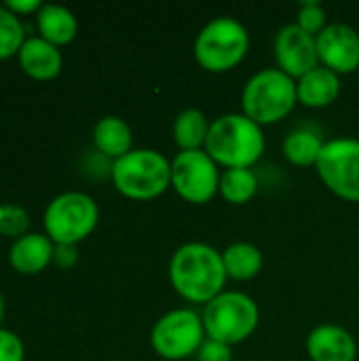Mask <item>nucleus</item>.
Returning a JSON list of instances; mask_svg holds the SVG:
<instances>
[{
	"label": "nucleus",
	"mask_w": 359,
	"mask_h": 361,
	"mask_svg": "<svg viewBox=\"0 0 359 361\" xmlns=\"http://www.w3.org/2000/svg\"><path fill=\"white\" fill-rule=\"evenodd\" d=\"M201 319L207 338L235 347L258 330L260 309L250 294L224 290L203 307Z\"/></svg>",
	"instance_id": "nucleus-6"
},
{
	"label": "nucleus",
	"mask_w": 359,
	"mask_h": 361,
	"mask_svg": "<svg viewBox=\"0 0 359 361\" xmlns=\"http://www.w3.org/2000/svg\"><path fill=\"white\" fill-rule=\"evenodd\" d=\"M53 250H55V243L44 233L30 231L28 235L11 243L6 260L15 273L34 277V275L44 273L53 264Z\"/></svg>",
	"instance_id": "nucleus-15"
},
{
	"label": "nucleus",
	"mask_w": 359,
	"mask_h": 361,
	"mask_svg": "<svg viewBox=\"0 0 359 361\" xmlns=\"http://www.w3.org/2000/svg\"><path fill=\"white\" fill-rule=\"evenodd\" d=\"M99 224L97 201L83 190H66L55 195L42 212L44 235L53 243L80 245Z\"/></svg>",
	"instance_id": "nucleus-7"
},
{
	"label": "nucleus",
	"mask_w": 359,
	"mask_h": 361,
	"mask_svg": "<svg viewBox=\"0 0 359 361\" xmlns=\"http://www.w3.org/2000/svg\"><path fill=\"white\" fill-rule=\"evenodd\" d=\"M222 264L229 279L250 281L260 275L264 267V256L258 245L250 241H235L222 250Z\"/></svg>",
	"instance_id": "nucleus-21"
},
{
	"label": "nucleus",
	"mask_w": 359,
	"mask_h": 361,
	"mask_svg": "<svg viewBox=\"0 0 359 361\" xmlns=\"http://www.w3.org/2000/svg\"><path fill=\"white\" fill-rule=\"evenodd\" d=\"M30 214L19 203H0V237L17 241L19 237L30 233Z\"/></svg>",
	"instance_id": "nucleus-24"
},
{
	"label": "nucleus",
	"mask_w": 359,
	"mask_h": 361,
	"mask_svg": "<svg viewBox=\"0 0 359 361\" xmlns=\"http://www.w3.org/2000/svg\"><path fill=\"white\" fill-rule=\"evenodd\" d=\"M197 361H233V347L205 338V343L201 345V349L197 351Z\"/></svg>",
	"instance_id": "nucleus-27"
},
{
	"label": "nucleus",
	"mask_w": 359,
	"mask_h": 361,
	"mask_svg": "<svg viewBox=\"0 0 359 361\" xmlns=\"http://www.w3.org/2000/svg\"><path fill=\"white\" fill-rule=\"evenodd\" d=\"M34 21H36V36L59 49L74 42L78 36V19L63 4L44 2L40 11L34 15Z\"/></svg>",
	"instance_id": "nucleus-17"
},
{
	"label": "nucleus",
	"mask_w": 359,
	"mask_h": 361,
	"mask_svg": "<svg viewBox=\"0 0 359 361\" xmlns=\"http://www.w3.org/2000/svg\"><path fill=\"white\" fill-rule=\"evenodd\" d=\"M201 313L188 307L171 309L161 315L150 330V347L165 361H184L195 357L205 343Z\"/></svg>",
	"instance_id": "nucleus-8"
},
{
	"label": "nucleus",
	"mask_w": 359,
	"mask_h": 361,
	"mask_svg": "<svg viewBox=\"0 0 359 361\" xmlns=\"http://www.w3.org/2000/svg\"><path fill=\"white\" fill-rule=\"evenodd\" d=\"M220 176V165L205 150L178 152L171 159V188L190 205H205L218 197Z\"/></svg>",
	"instance_id": "nucleus-9"
},
{
	"label": "nucleus",
	"mask_w": 359,
	"mask_h": 361,
	"mask_svg": "<svg viewBox=\"0 0 359 361\" xmlns=\"http://www.w3.org/2000/svg\"><path fill=\"white\" fill-rule=\"evenodd\" d=\"M267 150V137L260 125L243 112H229L212 121L205 152L220 169H252Z\"/></svg>",
	"instance_id": "nucleus-2"
},
{
	"label": "nucleus",
	"mask_w": 359,
	"mask_h": 361,
	"mask_svg": "<svg viewBox=\"0 0 359 361\" xmlns=\"http://www.w3.org/2000/svg\"><path fill=\"white\" fill-rule=\"evenodd\" d=\"M326 146V140L322 137V131L298 125L288 131V135L281 142L284 159L294 167H315L320 161V154Z\"/></svg>",
	"instance_id": "nucleus-19"
},
{
	"label": "nucleus",
	"mask_w": 359,
	"mask_h": 361,
	"mask_svg": "<svg viewBox=\"0 0 359 361\" xmlns=\"http://www.w3.org/2000/svg\"><path fill=\"white\" fill-rule=\"evenodd\" d=\"M2 4H4L11 13H15L19 19H23V17H28V15H36L44 2H40V0H4Z\"/></svg>",
	"instance_id": "nucleus-29"
},
{
	"label": "nucleus",
	"mask_w": 359,
	"mask_h": 361,
	"mask_svg": "<svg viewBox=\"0 0 359 361\" xmlns=\"http://www.w3.org/2000/svg\"><path fill=\"white\" fill-rule=\"evenodd\" d=\"M110 180L125 199H159L171 188V159L154 148H133L112 163Z\"/></svg>",
	"instance_id": "nucleus-3"
},
{
	"label": "nucleus",
	"mask_w": 359,
	"mask_h": 361,
	"mask_svg": "<svg viewBox=\"0 0 359 361\" xmlns=\"http://www.w3.org/2000/svg\"><path fill=\"white\" fill-rule=\"evenodd\" d=\"M315 171L322 184L343 201L359 203V140H326Z\"/></svg>",
	"instance_id": "nucleus-10"
},
{
	"label": "nucleus",
	"mask_w": 359,
	"mask_h": 361,
	"mask_svg": "<svg viewBox=\"0 0 359 361\" xmlns=\"http://www.w3.org/2000/svg\"><path fill=\"white\" fill-rule=\"evenodd\" d=\"M250 51L248 27L231 17L220 15L209 19L195 36L193 53L199 68L212 74H222L235 70Z\"/></svg>",
	"instance_id": "nucleus-5"
},
{
	"label": "nucleus",
	"mask_w": 359,
	"mask_h": 361,
	"mask_svg": "<svg viewBox=\"0 0 359 361\" xmlns=\"http://www.w3.org/2000/svg\"><path fill=\"white\" fill-rule=\"evenodd\" d=\"M258 192V176L254 169H222L218 197L229 205H245Z\"/></svg>",
	"instance_id": "nucleus-22"
},
{
	"label": "nucleus",
	"mask_w": 359,
	"mask_h": 361,
	"mask_svg": "<svg viewBox=\"0 0 359 361\" xmlns=\"http://www.w3.org/2000/svg\"><path fill=\"white\" fill-rule=\"evenodd\" d=\"M273 57H275V68L298 80L307 72L320 66V55H317V40L313 34L305 32L296 23H286L279 27L273 40Z\"/></svg>",
	"instance_id": "nucleus-11"
},
{
	"label": "nucleus",
	"mask_w": 359,
	"mask_h": 361,
	"mask_svg": "<svg viewBox=\"0 0 359 361\" xmlns=\"http://www.w3.org/2000/svg\"><path fill=\"white\" fill-rule=\"evenodd\" d=\"M0 361H25V345L13 330L0 328Z\"/></svg>",
	"instance_id": "nucleus-26"
},
{
	"label": "nucleus",
	"mask_w": 359,
	"mask_h": 361,
	"mask_svg": "<svg viewBox=\"0 0 359 361\" xmlns=\"http://www.w3.org/2000/svg\"><path fill=\"white\" fill-rule=\"evenodd\" d=\"M212 121L201 108H184L178 112L171 125V135L178 146V152L186 150H205Z\"/></svg>",
	"instance_id": "nucleus-20"
},
{
	"label": "nucleus",
	"mask_w": 359,
	"mask_h": 361,
	"mask_svg": "<svg viewBox=\"0 0 359 361\" xmlns=\"http://www.w3.org/2000/svg\"><path fill=\"white\" fill-rule=\"evenodd\" d=\"M93 146L99 154L110 159L112 163L133 150V131L129 123L116 114L102 116L93 125Z\"/></svg>",
	"instance_id": "nucleus-18"
},
{
	"label": "nucleus",
	"mask_w": 359,
	"mask_h": 361,
	"mask_svg": "<svg viewBox=\"0 0 359 361\" xmlns=\"http://www.w3.org/2000/svg\"><path fill=\"white\" fill-rule=\"evenodd\" d=\"M222 252L205 241L182 243L169 258V283L190 305H207L226 290Z\"/></svg>",
	"instance_id": "nucleus-1"
},
{
	"label": "nucleus",
	"mask_w": 359,
	"mask_h": 361,
	"mask_svg": "<svg viewBox=\"0 0 359 361\" xmlns=\"http://www.w3.org/2000/svg\"><path fill=\"white\" fill-rule=\"evenodd\" d=\"M320 66L336 72L339 76L359 70V32L343 21L328 23L324 32L315 36Z\"/></svg>",
	"instance_id": "nucleus-12"
},
{
	"label": "nucleus",
	"mask_w": 359,
	"mask_h": 361,
	"mask_svg": "<svg viewBox=\"0 0 359 361\" xmlns=\"http://www.w3.org/2000/svg\"><path fill=\"white\" fill-rule=\"evenodd\" d=\"M341 76L324 66L313 68L296 80L298 104L311 110H322L332 106L341 95Z\"/></svg>",
	"instance_id": "nucleus-16"
},
{
	"label": "nucleus",
	"mask_w": 359,
	"mask_h": 361,
	"mask_svg": "<svg viewBox=\"0 0 359 361\" xmlns=\"http://www.w3.org/2000/svg\"><path fill=\"white\" fill-rule=\"evenodd\" d=\"M305 349L311 361H355L359 351L355 336L336 324L315 326L305 341Z\"/></svg>",
	"instance_id": "nucleus-13"
},
{
	"label": "nucleus",
	"mask_w": 359,
	"mask_h": 361,
	"mask_svg": "<svg viewBox=\"0 0 359 361\" xmlns=\"http://www.w3.org/2000/svg\"><path fill=\"white\" fill-rule=\"evenodd\" d=\"M25 38L28 34L23 21L15 13H11L4 4H0V61L17 57Z\"/></svg>",
	"instance_id": "nucleus-23"
},
{
	"label": "nucleus",
	"mask_w": 359,
	"mask_h": 361,
	"mask_svg": "<svg viewBox=\"0 0 359 361\" xmlns=\"http://www.w3.org/2000/svg\"><path fill=\"white\" fill-rule=\"evenodd\" d=\"M78 264V245H68V243H55L53 250V267L61 271H70Z\"/></svg>",
	"instance_id": "nucleus-28"
},
{
	"label": "nucleus",
	"mask_w": 359,
	"mask_h": 361,
	"mask_svg": "<svg viewBox=\"0 0 359 361\" xmlns=\"http://www.w3.org/2000/svg\"><path fill=\"white\" fill-rule=\"evenodd\" d=\"M296 25H300L305 32L317 36L320 32L326 30L328 25V13L324 8L322 2L317 0H309V2H303L298 4V11H296Z\"/></svg>",
	"instance_id": "nucleus-25"
},
{
	"label": "nucleus",
	"mask_w": 359,
	"mask_h": 361,
	"mask_svg": "<svg viewBox=\"0 0 359 361\" xmlns=\"http://www.w3.org/2000/svg\"><path fill=\"white\" fill-rule=\"evenodd\" d=\"M2 319H4V296L0 292V328H2Z\"/></svg>",
	"instance_id": "nucleus-30"
},
{
	"label": "nucleus",
	"mask_w": 359,
	"mask_h": 361,
	"mask_svg": "<svg viewBox=\"0 0 359 361\" xmlns=\"http://www.w3.org/2000/svg\"><path fill=\"white\" fill-rule=\"evenodd\" d=\"M296 106V80L279 68L254 72L241 89V112L260 127L281 123Z\"/></svg>",
	"instance_id": "nucleus-4"
},
{
	"label": "nucleus",
	"mask_w": 359,
	"mask_h": 361,
	"mask_svg": "<svg viewBox=\"0 0 359 361\" xmlns=\"http://www.w3.org/2000/svg\"><path fill=\"white\" fill-rule=\"evenodd\" d=\"M21 72L38 82L55 80L63 70V53L59 47L42 40L40 36H28L17 53Z\"/></svg>",
	"instance_id": "nucleus-14"
}]
</instances>
